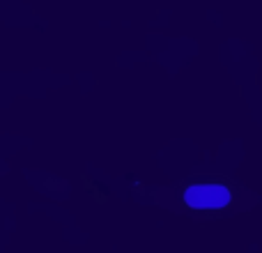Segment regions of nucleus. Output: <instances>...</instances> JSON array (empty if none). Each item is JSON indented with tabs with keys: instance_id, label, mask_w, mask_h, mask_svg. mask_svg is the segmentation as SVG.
I'll use <instances>...</instances> for the list:
<instances>
[{
	"instance_id": "nucleus-1",
	"label": "nucleus",
	"mask_w": 262,
	"mask_h": 253,
	"mask_svg": "<svg viewBox=\"0 0 262 253\" xmlns=\"http://www.w3.org/2000/svg\"><path fill=\"white\" fill-rule=\"evenodd\" d=\"M184 200L193 209H219L230 203V191L221 184H193L186 189Z\"/></svg>"
}]
</instances>
